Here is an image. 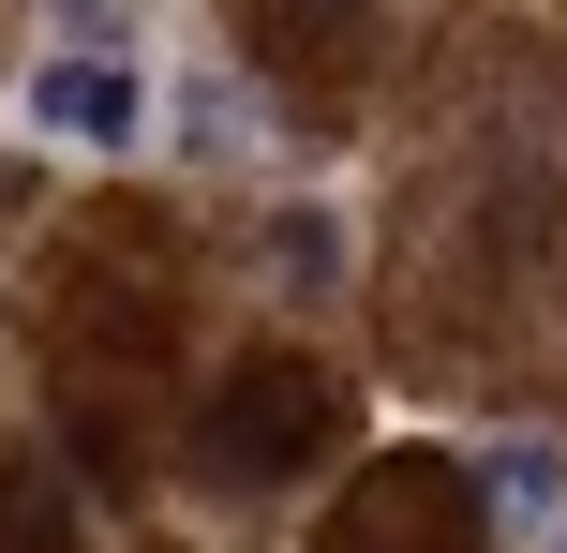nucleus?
<instances>
[{
	"mask_svg": "<svg viewBox=\"0 0 567 553\" xmlns=\"http://www.w3.org/2000/svg\"><path fill=\"white\" fill-rule=\"evenodd\" d=\"M329 553H493V494H478V464H449V449H389V464L343 479Z\"/></svg>",
	"mask_w": 567,
	"mask_h": 553,
	"instance_id": "obj_1",
	"label": "nucleus"
},
{
	"mask_svg": "<svg viewBox=\"0 0 567 553\" xmlns=\"http://www.w3.org/2000/svg\"><path fill=\"white\" fill-rule=\"evenodd\" d=\"M329 434H343L329 375H299V359H239V375L209 389V419H195V464L239 479V494H269V479H299Z\"/></svg>",
	"mask_w": 567,
	"mask_h": 553,
	"instance_id": "obj_2",
	"label": "nucleus"
},
{
	"mask_svg": "<svg viewBox=\"0 0 567 553\" xmlns=\"http://www.w3.org/2000/svg\"><path fill=\"white\" fill-rule=\"evenodd\" d=\"M269 255L299 269V285H329V269H343V239H329V209H284V239H269Z\"/></svg>",
	"mask_w": 567,
	"mask_h": 553,
	"instance_id": "obj_4",
	"label": "nucleus"
},
{
	"mask_svg": "<svg viewBox=\"0 0 567 553\" xmlns=\"http://www.w3.org/2000/svg\"><path fill=\"white\" fill-rule=\"evenodd\" d=\"M16 120H30L45 150L120 165V150H150V60L120 45V30H60V45L16 75Z\"/></svg>",
	"mask_w": 567,
	"mask_h": 553,
	"instance_id": "obj_3",
	"label": "nucleus"
}]
</instances>
